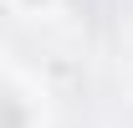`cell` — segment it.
Listing matches in <instances>:
<instances>
[{
	"mask_svg": "<svg viewBox=\"0 0 133 128\" xmlns=\"http://www.w3.org/2000/svg\"><path fill=\"white\" fill-rule=\"evenodd\" d=\"M0 128H26V113L10 92H0Z\"/></svg>",
	"mask_w": 133,
	"mask_h": 128,
	"instance_id": "6da1fadb",
	"label": "cell"
}]
</instances>
